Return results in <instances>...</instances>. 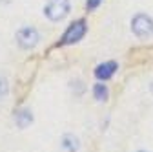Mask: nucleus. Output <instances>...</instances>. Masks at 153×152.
<instances>
[{
	"label": "nucleus",
	"instance_id": "nucleus-1",
	"mask_svg": "<svg viewBox=\"0 0 153 152\" xmlns=\"http://www.w3.org/2000/svg\"><path fill=\"white\" fill-rule=\"evenodd\" d=\"M69 13V0H48L44 6V15L49 20L56 22Z\"/></svg>",
	"mask_w": 153,
	"mask_h": 152
},
{
	"label": "nucleus",
	"instance_id": "nucleus-2",
	"mask_svg": "<svg viewBox=\"0 0 153 152\" xmlns=\"http://www.w3.org/2000/svg\"><path fill=\"white\" fill-rule=\"evenodd\" d=\"M131 29L137 37H140V39H148V37L153 35V18L144 15V13L135 15L133 20H131Z\"/></svg>",
	"mask_w": 153,
	"mask_h": 152
},
{
	"label": "nucleus",
	"instance_id": "nucleus-3",
	"mask_svg": "<svg viewBox=\"0 0 153 152\" xmlns=\"http://www.w3.org/2000/svg\"><path fill=\"white\" fill-rule=\"evenodd\" d=\"M16 42L20 48L24 50H31L38 44V31L31 26H26L22 29H18L16 31Z\"/></svg>",
	"mask_w": 153,
	"mask_h": 152
},
{
	"label": "nucleus",
	"instance_id": "nucleus-4",
	"mask_svg": "<svg viewBox=\"0 0 153 152\" xmlns=\"http://www.w3.org/2000/svg\"><path fill=\"white\" fill-rule=\"evenodd\" d=\"M84 35H86V20H76V22H73V24L68 28V31L64 33L60 44H73V42H79Z\"/></svg>",
	"mask_w": 153,
	"mask_h": 152
},
{
	"label": "nucleus",
	"instance_id": "nucleus-5",
	"mask_svg": "<svg viewBox=\"0 0 153 152\" xmlns=\"http://www.w3.org/2000/svg\"><path fill=\"white\" fill-rule=\"evenodd\" d=\"M117 70V62L115 61H109V62H104V64H99L95 68V77L100 79V81H108L111 75Z\"/></svg>",
	"mask_w": 153,
	"mask_h": 152
},
{
	"label": "nucleus",
	"instance_id": "nucleus-6",
	"mask_svg": "<svg viewBox=\"0 0 153 152\" xmlns=\"http://www.w3.org/2000/svg\"><path fill=\"white\" fill-rule=\"evenodd\" d=\"M31 121H33V114L29 110H18L15 114V123L18 128H27L31 125Z\"/></svg>",
	"mask_w": 153,
	"mask_h": 152
},
{
	"label": "nucleus",
	"instance_id": "nucleus-7",
	"mask_svg": "<svg viewBox=\"0 0 153 152\" xmlns=\"http://www.w3.org/2000/svg\"><path fill=\"white\" fill-rule=\"evenodd\" d=\"M62 147L68 150V152H76L79 150V139H76L75 136H64L62 138Z\"/></svg>",
	"mask_w": 153,
	"mask_h": 152
},
{
	"label": "nucleus",
	"instance_id": "nucleus-8",
	"mask_svg": "<svg viewBox=\"0 0 153 152\" xmlns=\"http://www.w3.org/2000/svg\"><path fill=\"white\" fill-rule=\"evenodd\" d=\"M93 96H95V99H99V101H106L108 99V88H106V84H95L93 86Z\"/></svg>",
	"mask_w": 153,
	"mask_h": 152
},
{
	"label": "nucleus",
	"instance_id": "nucleus-9",
	"mask_svg": "<svg viewBox=\"0 0 153 152\" xmlns=\"http://www.w3.org/2000/svg\"><path fill=\"white\" fill-rule=\"evenodd\" d=\"M7 96V81L2 77L0 79V99H4Z\"/></svg>",
	"mask_w": 153,
	"mask_h": 152
},
{
	"label": "nucleus",
	"instance_id": "nucleus-10",
	"mask_svg": "<svg viewBox=\"0 0 153 152\" xmlns=\"http://www.w3.org/2000/svg\"><path fill=\"white\" fill-rule=\"evenodd\" d=\"M102 0H86V8L88 9H95V8H99L100 6Z\"/></svg>",
	"mask_w": 153,
	"mask_h": 152
},
{
	"label": "nucleus",
	"instance_id": "nucleus-11",
	"mask_svg": "<svg viewBox=\"0 0 153 152\" xmlns=\"http://www.w3.org/2000/svg\"><path fill=\"white\" fill-rule=\"evenodd\" d=\"M6 2H9V0H0V4H6Z\"/></svg>",
	"mask_w": 153,
	"mask_h": 152
},
{
	"label": "nucleus",
	"instance_id": "nucleus-12",
	"mask_svg": "<svg viewBox=\"0 0 153 152\" xmlns=\"http://www.w3.org/2000/svg\"><path fill=\"white\" fill-rule=\"evenodd\" d=\"M139 152H144V150H139Z\"/></svg>",
	"mask_w": 153,
	"mask_h": 152
}]
</instances>
